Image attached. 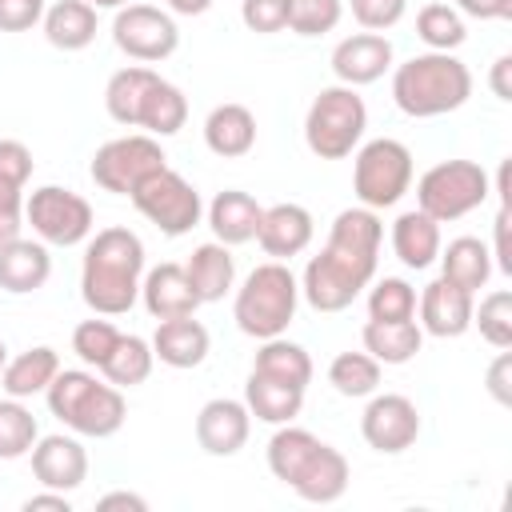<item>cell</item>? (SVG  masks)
<instances>
[{"mask_svg":"<svg viewBox=\"0 0 512 512\" xmlns=\"http://www.w3.org/2000/svg\"><path fill=\"white\" fill-rule=\"evenodd\" d=\"M24 512H72V504H68V492L44 488V492H36V496L24 500Z\"/></svg>","mask_w":512,"mask_h":512,"instance_id":"obj_49","label":"cell"},{"mask_svg":"<svg viewBox=\"0 0 512 512\" xmlns=\"http://www.w3.org/2000/svg\"><path fill=\"white\" fill-rule=\"evenodd\" d=\"M380 360L368 356V352H340L332 364H328V384L348 396V400H360V396H372L380 388Z\"/></svg>","mask_w":512,"mask_h":512,"instance_id":"obj_36","label":"cell"},{"mask_svg":"<svg viewBox=\"0 0 512 512\" xmlns=\"http://www.w3.org/2000/svg\"><path fill=\"white\" fill-rule=\"evenodd\" d=\"M492 196V180L476 160H440L416 180V208L436 224L476 212Z\"/></svg>","mask_w":512,"mask_h":512,"instance_id":"obj_9","label":"cell"},{"mask_svg":"<svg viewBox=\"0 0 512 512\" xmlns=\"http://www.w3.org/2000/svg\"><path fill=\"white\" fill-rule=\"evenodd\" d=\"M316 236V224H312V212L304 204H272L264 208L260 216V228H256V240L264 248V256L272 260H292L300 256Z\"/></svg>","mask_w":512,"mask_h":512,"instance_id":"obj_21","label":"cell"},{"mask_svg":"<svg viewBox=\"0 0 512 512\" xmlns=\"http://www.w3.org/2000/svg\"><path fill=\"white\" fill-rule=\"evenodd\" d=\"M380 244H384V224L372 208H344L332 228L324 248L308 260L304 276H300V296L316 308V312H344L376 276V260H380Z\"/></svg>","mask_w":512,"mask_h":512,"instance_id":"obj_1","label":"cell"},{"mask_svg":"<svg viewBox=\"0 0 512 512\" xmlns=\"http://www.w3.org/2000/svg\"><path fill=\"white\" fill-rule=\"evenodd\" d=\"M408 12V0H352V16L364 32H384L396 28Z\"/></svg>","mask_w":512,"mask_h":512,"instance_id":"obj_44","label":"cell"},{"mask_svg":"<svg viewBox=\"0 0 512 512\" xmlns=\"http://www.w3.org/2000/svg\"><path fill=\"white\" fill-rule=\"evenodd\" d=\"M472 324L492 348H512V292L496 288L480 296V304H472Z\"/></svg>","mask_w":512,"mask_h":512,"instance_id":"obj_39","label":"cell"},{"mask_svg":"<svg viewBox=\"0 0 512 512\" xmlns=\"http://www.w3.org/2000/svg\"><path fill=\"white\" fill-rule=\"evenodd\" d=\"M44 36L60 52H80L96 40V8L88 0H56L44 8Z\"/></svg>","mask_w":512,"mask_h":512,"instance_id":"obj_30","label":"cell"},{"mask_svg":"<svg viewBox=\"0 0 512 512\" xmlns=\"http://www.w3.org/2000/svg\"><path fill=\"white\" fill-rule=\"evenodd\" d=\"M472 96V72L452 52H420L392 72V100L412 120H432L464 108Z\"/></svg>","mask_w":512,"mask_h":512,"instance_id":"obj_5","label":"cell"},{"mask_svg":"<svg viewBox=\"0 0 512 512\" xmlns=\"http://www.w3.org/2000/svg\"><path fill=\"white\" fill-rule=\"evenodd\" d=\"M260 216H264V208L256 204V196H248V192H240V188H224V192H216L212 204H208V228H212V236H216L220 244H228V248L256 240Z\"/></svg>","mask_w":512,"mask_h":512,"instance_id":"obj_26","label":"cell"},{"mask_svg":"<svg viewBox=\"0 0 512 512\" xmlns=\"http://www.w3.org/2000/svg\"><path fill=\"white\" fill-rule=\"evenodd\" d=\"M204 144L220 160H240L256 148V116L244 104H216L204 120Z\"/></svg>","mask_w":512,"mask_h":512,"instance_id":"obj_25","label":"cell"},{"mask_svg":"<svg viewBox=\"0 0 512 512\" xmlns=\"http://www.w3.org/2000/svg\"><path fill=\"white\" fill-rule=\"evenodd\" d=\"M360 340L364 352L376 356L380 364H408L424 344V328L416 320H368Z\"/></svg>","mask_w":512,"mask_h":512,"instance_id":"obj_32","label":"cell"},{"mask_svg":"<svg viewBox=\"0 0 512 512\" xmlns=\"http://www.w3.org/2000/svg\"><path fill=\"white\" fill-rule=\"evenodd\" d=\"M140 300L152 320H172V316H196L200 300L188 284L184 264H156L140 280Z\"/></svg>","mask_w":512,"mask_h":512,"instance_id":"obj_22","label":"cell"},{"mask_svg":"<svg viewBox=\"0 0 512 512\" xmlns=\"http://www.w3.org/2000/svg\"><path fill=\"white\" fill-rule=\"evenodd\" d=\"M472 304H476L472 292H464V288L448 284L444 276H436L432 284H424V292L416 300L420 328L428 336H436V340H456V336H464L472 328Z\"/></svg>","mask_w":512,"mask_h":512,"instance_id":"obj_18","label":"cell"},{"mask_svg":"<svg viewBox=\"0 0 512 512\" xmlns=\"http://www.w3.org/2000/svg\"><path fill=\"white\" fill-rule=\"evenodd\" d=\"M440 248H444L440 224H436L428 212L412 208V212H400V216L392 220V252H396V260H400L404 268H416V272H420V268L436 264Z\"/></svg>","mask_w":512,"mask_h":512,"instance_id":"obj_28","label":"cell"},{"mask_svg":"<svg viewBox=\"0 0 512 512\" xmlns=\"http://www.w3.org/2000/svg\"><path fill=\"white\" fill-rule=\"evenodd\" d=\"M44 396H48V412L76 436L104 440V436H116L128 420L124 388L100 380L88 368H60Z\"/></svg>","mask_w":512,"mask_h":512,"instance_id":"obj_6","label":"cell"},{"mask_svg":"<svg viewBox=\"0 0 512 512\" xmlns=\"http://www.w3.org/2000/svg\"><path fill=\"white\" fill-rule=\"evenodd\" d=\"M296 304H300V280L284 260H268V264H256L236 288L232 316L244 336L272 340L288 332V324L296 320Z\"/></svg>","mask_w":512,"mask_h":512,"instance_id":"obj_7","label":"cell"},{"mask_svg":"<svg viewBox=\"0 0 512 512\" xmlns=\"http://www.w3.org/2000/svg\"><path fill=\"white\" fill-rule=\"evenodd\" d=\"M4 364H8V348H4V340H0V372H4Z\"/></svg>","mask_w":512,"mask_h":512,"instance_id":"obj_54","label":"cell"},{"mask_svg":"<svg viewBox=\"0 0 512 512\" xmlns=\"http://www.w3.org/2000/svg\"><path fill=\"white\" fill-rule=\"evenodd\" d=\"M112 44L140 64H160L180 48V28L164 8L152 4H124L112 20Z\"/></svg>","mask_w":512,"mask_h":512,"instance_id":"obj_14","label":"cell"},{"mask_svg":"<svg viewBox=\"0 0 512 512\" xmlns=\"http://www.w3.org/2000/svg\"><path fill=\"white\" fill-rule=\"evenodd\" d=\"M152 364H156L152 340L120 332V340H116L112 356L100 364V372H104V380L116 384V388H136V384H144V380L152 376Z\"/></svg>","mask_w":512,"mask_h":512,"instance_id":"obj_35","label":"cell"},{"mask_svg":"<svg viewBox=\"0 0 512 512\" xmlns=\"http://www.w3.org/2000/svg\"><path fill=\"white\" fill-rule=\"evenodd\" d=\"M176 16H200V12H208L212 8V0H164Z\"/></svg>","mask_w":512,"mask_h":512,"instance_id":"obj_52","label":"cell"},{"mask_svg":"<svg viewBox=\"0 0 512 512\" xmlns=\"http://www.w3.org/2000/svg\"><path fill=\"white\" fill-rule=\"evenodd\" d=\"M96 508H100V512H116V508H124V512H148V500L120 488V492H104V496L96 500Z\"/></svg>","mask_w":512,"mask_h":512,"instance_id":"obj_50","label":"cell"},{"mask_svg":"<svg viewBox=\"0 0 512 512\" xmlns=\"http://www.w3.org/2000/svg\"><path fill=\"white\" fill-rule=\"evenodd\" d=\"M492 228H496V248H488V252H492V268H500V272H508V276H512V248H508V200H500Z\"/></svg>","mask_w":512,"mask_h":512,"instance_id":"obj_47","label":"cell"},{"mask_svg":"<svg viewBox=\"0 0 512 512\" xmlns=\"http://www.w3.org/2000/svg\"><path fill=\"white\" fill-rule=\"evenodd\" d=\"M252 372L272 376L280 384H292V388H304L308 392V384H312V356L300 344H292L284 336H272V340H260V352L252 360Z\"/></svg>","mask_w":512,"mask_h":512,"instance_id":"obj_34","label":"cell"},{"mask_svg":"<svg viewBox=\"0 0 512 512\" xmlns=\"http://www.w3.org/2000/svg\"><path fill=\"white\" fill-rule=\"evenodd\" d=\"M44 0H0V32H28L44 20Z\"/></svg>","mask_w":512,"mask_h":512,"instance_id":"obj_45","label":"cell"},{"mask_svg":"<svg viewBox=\"0 0 512 512\" xmlns=\"http://www.w3.org/2000/svg\"><path fill=\"white\" fill-rule=\"evenodd\" d=\"M436 260H440V276H444L448 284L472 292V296H476V292L488 284V276H492V252H488V244L476 240V236H456V240H448V248H440Z\"/></svg>","mask_w":512,"mask_h":512,"instance_id":"obj_29","label":"cell"},{"mask_svg":"<svg viewBox=\"0 0 512 512\" xmlns=\"http://www.w3.org/2000/svg\"><path fill=\"white\" fill-rule=\"evenodd\" d=\"M240 20L248 32L272 36L288 28V0H240Z\"/></svg>","mask_w":512,"mask_h":512,"instance_id":"obj_43","label":"cell"},{"mask_svg":"<svg viewBox=\"0 0 512 512\" xmlns=\"http://www.w3.org/2000/svg\"><path fill=\"white\" fill-rule=\"evenodd\" d=\"M408 188H412V152H408V144H400L392 136H376V140L356 148L352 192L364 208L384 212V208L400 204V196Z\"/></svg>","mask_w":512,"mask_h":512,"instance_id":"obj_10","label":"cell"},{"mask_svg":"<svg viewBox=\"0 0 512 512\" xmlns=\"http://www.w3.org/2000/svg\"><path fill=\"white\" fill-rule=\"evenodd\" d=\"M488 392L496 404H504V408L512 404V352L508 348H500V356L488 368Z\"/></svg>","mask_w":512,"mask_h":512,"instance_id":"obj_46","label":"cell"},{"mask_svg":"<svg viewBox=\"0 0 512 512\" xmlns=\"http://www.w3.org/2000/svg\"><path fill=\"white\" fill-rule=\"evenodd\" d=\"M32 152L20 140H0V248L24 228V188L32 180Z\"/></svg>","mask_w":512,"mask_h":512,"instance_id":"obj_20","label":"cell"},{"mask_svg":"<svg viewBox=\"0 0 512 512\" xmlns=\"http://www.w3.org/2000/svg\"><path fill=\"white\" fill-rule=\"evenodd\" d=\"M392 68V40L384 32H352L332 48V72L340 84L360 88Z\"/></svg>","mask_w":512,"mask_h":512,"instance_id":"obj_19","label":"cell"},{"mask_svg":"<svg viewBox=\"0 0 512 512\" xmlns=\"http://www.w3.org/2000/svg\"><path fill=\"white\" fill-rule=\"evenodd\" d=\"M52 276V256L44 240H8L0 248V288L12 296H28L36 288H44Z\"/></svg>","mask_w":512,"mask_h":512,"instance_id":"obj_23","label":"cell"},{"mask_svg":"<svg viewBox=\"0 0 512 512\" xmlns=\"http://www.w3.org/2000/svg\"><path fill=\"white\" fill-rule=\"evenodd\" d=\"M368 320H416V288L400 276H384L368 292Z\"/></svg>","mask_w":512,"mask_h":512,"instance_id":"obj_40","label":"cell"},{"mask_svg":"<svg viewBox=\"0 0 512 512\" xmlns=\"http://www.w3.org/2000/svg\"><path fill=\"white\" fill-rule=\"evenodd\" d=\"M32 476L40 480V488H56V492H76L88 480V452L80 448L76 436H40L32 444Z\"/></svg>","mask_w":512,"mask_h":512,"instance_id":"obj_17","label":"cell"},{"mask_svg":"<svg viewBox=\"0 0 512 512\" xmlns=\"http://www.w3.org/2000/svg\"><path fill=\"white\" fill-rule=\"evenodd\" d=\"M252 432V412L244 400L216 396L196 412V444L208 456H236L248 444Z\"/></svg>","mask_w":512,"mask_h":512,"instance_id":"obj_16","label":"cell"},{"mask_svg":"<svg viewBox=\"0 0 512 512\" xmlns=\"http://www.w3.org/2000/svg\"><path fill=\"white\" fill-rule=\"evenodd\" d=\"M164 164H168V156H164V148H160L156 136L128 132V136H116V140L100 144L88 172H92L96 188H104L112 196H128L148 172H156Z\"/></svg>","mask_w":512,"mask_h":512,"instance_id":"obj_13","label":"cell"},{"mask_svg":"<svg viewBox=\"0 0 512 512\" xmlns=\"http://www.w3.org/2000/svg\"><path fill=\"white\" fill-rule=\"evenodd\" d=\"M208 328L196 316H172V320H156V336H152V356L168 368H200L208 356Z\"/></svg>","mask_w":512,"mask_h":512,"instance_id":"obj_24","label":"cell"},{"mask_svg":"<svg viewBox=\"0 0 512 512\" xmlns=\"http://www.w3.org/2000/svg\"><path fill=\"white\" fill-rule=\"evenodd\" d=\"M184 272H188V284H192L200 304L224 300L232 292V284H236V260H232L228 244H220V240H208V244L192 248Z\"/></svg>","mask_w":512,"mask_h":512,"instance_id":"obj_27","label":"cell"},{"mask_svg":"<svg viewBox=\"0 0 512 512\" xmlns=\"http://www.w3.org/2000/svg\"><path fill=\"white\" fill-rule=\"evenodd\" d=\"M56 372H60V356H56V348L36 344V348H28V352H20V356H12V360L4 364V372H0V388H4L8 396H16V400H28V396L48 392V384H52Z\"/></svg>","mask_w":512,"mask_h":512,"instance_id":"obj_31","label":"cell"},{"mask_svg":"<svg viewBox=\"0 0 512 512\" xmlns=\"http://www.w3.org/2000/svg\"><path fill=\"white\" fill-rule=\"evenodd\" d=\"M344 4L340 0H288V28L296 36H324L340 24Z\"/></svg>","mask_w":512,"mask_h":512,"instance_id":"obj_42","label":"cell"},{"mask_svg":"<svg viewBox=\"0 0 512 512\" xmlns=\"http://www.w3.org/2000/svg\"><path fill=\"white\" fill-rule=\"evenodd\" d=\"M116 340H120V328H116L112 320H104V316L80 320V324L72 328V352H76L88 368H96V372H100V364L112 356Z\"/></svg>","mask_w":512,"mask_h":512,"instance_id":"obj_41","label":"cell"},{"mask_svg":"<svg viewBox=\"0 0 512 512\" xmlns=\"http://www.w3.org/2000/svg\"><path fill=\"white\" fill-rule=\"evenodd\" d=\"M104 108L124 128H144L148 136H176L188 120V96L168 84L148 64H128L112 72L104 88Z\"/></svg>","mask_w":512,"mask_h":512,"instance_id":"obj_4","label":"cell"},{"mask_svg":"<svg viewBox=\"0 0 512 512\" xmlns=\"http://www.w3.org/2000/svg\"><path fill=\"white\" fill-rule=\"evenodd\" d=\"M244 404L256 420L264 424H292L304 408V388H292V384H280L272 376H260V372H248V384H244Z\"/></svg>","mask_w":512,"mask_h":512,"instance_id":"obj_33","label":"cell"},{"mask_svg":"<svg viewBox=\"0 0 512 512\" xmlns=\"http://www.w3.org/2000/svg\"><path fill=\"white\" fill-rule=\"evenodd\" d=\"M268 468L308 504H336L352 480V468L340 448L292 424H276L268 440Z\"/></svg>","mask_w":512,"mask_h":512,"instance_id":"obj_3","label":"cell"},{"mask_svg":"<svg viewBox=\"0 0 512 512\" xmlns=\"http://www.w3.org/2000/svg\"><path fill=\"white\" fill-rule=\"evenodd\" d=\"M128 200H132V208L148 220V224H156L164 236H184V232H192L196 224H200V216H204V200H200V192L176 172V168H156V172H148L132 192H128Z\"/></svg>","mask_w":512,"mask_h":512,"instance_id":"obj_11","label":"cell"},{"mask_svg":"<svg viewBox=\"0 0 512 512\" xmlns=\"http://www.w3.org/2000/svg\"><path fill=\"white\" fill-rule=\"evenodd\" d=\"M512 56L504 52V56H496V64H492V72H488V84H492V92L500 96V100H512Z\"/></svg>","mask_w":512,"mask_h":512,"instance_id":"obj_51","label":"cell"},{"mask_svg":"<svg viewBox=\"0 0 512 512\" xmlns=\"http://www.w3.org/2000/svg\"><path fill=\"white\" fill-rule=\"evenodd\" d=\"M416 36L428 44V52H456L464 40H468V28H464V16L452 8V4H424L416 12Z\"/></svg>","mask_w":512,"mask_h":512,"instance_id":"obj_37","label":"cell"},{"mask_svg":"<svg viewBox=\"0 0 512 512\" xmlns=\"http://www.w3.org/2000/svg\"><path fill=\"white\" fill-rule=\"evenodd\" d=\"M360 432H364L368 448H376L384 456H396V452H404V448L416 444V436H420V412L400 392H380V396L372 392V400H368V408L360 416Z\"/></svg>","mask_w":512,"mask_h":512,"instance_id":"obj_15","label":"cell"},{"mask_svg":"<svg viewBox=\"0 0 512 512\" xmlns=\"http://www.w3.org/2000/svg\"><path fill=\"white\" fill-rule=\"evenodd\" d=\"M452 8L472 20H508L512 16V0H456Z\"/></svg>","mask_w":512,"mask_h":512,"instance_id":"obj_48","label":"cell"},{"mask_svg":"<svg viewBox=\"0 0 512 512\" xmlns=\"http://www.w3.org/2000/svg\"><path fill=\"white\" fill-rule=\"evenodd\" d=\"M144 240L132 228H100L88 236L80 264V296L96 316H124L140 300Z\"/></svg>","mask_w":512,"mask_h":512,"instance_id":"obj_2","label":"cell"},{"mask_svg":"<svg viewBox=\"0 0 512 512\" xmlns=\"http://www.w3.org/2000/svg\"><path fill=\"white\" fill-rule=\"evenodd\" d=\"M40 440V428H36V416L16 400H0V460H20L32 452V444Z\"/></svg>","mask_w":512,"mask_h":512,"instance_id":"obj_38","label":"cell"},{"mask_svg":"<svg viewBox=\"0 0 512 512\" xmlns=\"http://www.w3.org/2000/svg\"><path fill=\"white\" fill-rule=\"evenodd\" d=\"M92 8H124V4H136V0H88Z\"/></svg>","mask_w":512,"mask_h":512,"instance_id":"obj_53","label":"cell"},{"mask_svg":"<svg viewBox=\"0 0 512 512\" xmlns=\"http://www.w3.org/2000/svg\"><path fill=\"white\" fill-rule=\"evenodd\" d=\"M24 224H32V232L44 244L72 248L96 232V212L80 192L60 184H40L24 196Z\"/></svg>","mask_w":512,"mask_h":512,"instance_id":"obj_12","label":"cell"},{"mask_svg":"<svg viewBox=\"0 0 512 512\" xmlns=\"http://www.w3.org/2000/svg\"><path fill=\"white\" fill-rule=\"evenodd\" d=\"M368 128V108L348 84L320 88L304 116V144L320 160H344L360 148Z\"/></svg>","mask_w":512,"mask_h":512,"instance_id":"obj_8","label":"cell"}]
</instances>
